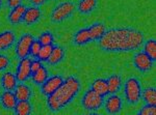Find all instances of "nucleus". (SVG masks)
<instances>
[{
  "mask_svg": "<svg viewBox=\"0 0 156 115\" xmlns=\"http://www.w3.org/2000/svg\"><path fill=\"white\" fill-rule=\"evenodd\" d=\"M22 1L23 0H6V4L9 8H12V7H16L22 4Z\"/></svg>",
  "mask_w": 156,
  "mask_h": 115,
  "instance_id": "473e14b6",
  "label": "nucleus"
},
{
  "mask_svg": "<svg viewBox=\"0 0 156 115\" xmlns=\"http://www.w3.org/2000/svg\"><path fill=\"white\" fill-rule=\"evenodd\" d=\"M143 52H145L153 61L156 60V41L154 39H149L143 44Z\"/></svg>",
  "mask_w": 156,
  "mask_h": 115,
  "instance_id": "a878e982",
  "label": "nucleus"
},
{
  "mask_svg": "<svg viewBox=\"0 0 156 115\" xmlns=\"http://www.w3.org/2000/svg\"><path fill=\"white\" fill-rule=\"evenodd\" d=\"M80 88V80L76 76H69L51 96H47L46 103L48 109L51 112H58L65 109L77 96Z\"/></svg>",
  "mask_w": 156,
  "mask_h": 115,
  "instance_id": "f03ea898",
  "label": "nucleus"
},
{
  "mask_svg": "<svg viewBox=\"0 0 156 115\" xmlns=\"http://www.w3.org/2000/svg\"><path fill=\"white\" fill-rule=\"evenodd\" d=\"M42 48V44L39 42V39H34V42L31 45V48H30V54L29 56H31L32 58H37V55H39L40 50Z\"/></svg>",
  "mask_w": 156,
  "mask_h": 115,
  "instance_id": "c756f323",
  "label": "nucleus"
},
{
  "mask_svg": "<svg viewBox=\"0 0 156 115\" xmlns=\"http://www.w3.org/2000/svg\"><path fill=\"white\" fill-rule=\"evenodd\" d=\"M34 36L29 32L23 33L19 37V39L16 42L15 47V53H16L18 58H25L28 57L30 54V48L34 41Z\"/></svg>",
  "mask_w": 156,
  "mask_h": 115,
  "instance_id": "423d86ee",
  "label": "nucleus"
},
{
  "mask_svg": "<svg viewBox=\"0 0 156 115\" xmlns=\"http://www.w3.org/2000/svg\"><path fill=\"white\" fill-rule=\"evenodd\" d=\"M138 115H155L156 114V107L155 105H148L146 104L140 108L137 112Z\"/></svg>",
  "mask_w": 156,
  "mask_h": 115,
  "instance_id": "c85d7f7f",
  "label": "nucleus"
},
{
  "mask_svg": "<svg viewBox=\"0 0 156 115\" xmlns=\"http://www.w3.org/2000/svg\"><path fill=\"white\" fill-rule=\"evenodd\" d=\"M124 96L129 105H136L142 100V85L135 77H130L125 81Z\"/></svg>",
  "mask_w": 156,
  "mask_h": 115,
  "instance_id": "7ed1b4c3",
  "label": "nucleus"
},
{
  "mask_svg": "<svg viewBox=\"0 0 156 115\" xmlns=\"http://www.w3.org/2000/svg\"><path fill=\"white\" fill-rule=\"evenodd\" d=\"M11 60H9V56H6L5 54H0V72L5 71L9 67Z\"/></svg>",
  "mask_w": 156,
  "mask_h": 115,
  "instance_id": "7c9ffc66",
  "label": "nucleus"
},
{
  "mask_svg": "<svg viewBox=\"0 0 156 115\" xmlns=\"http://www.w3.org/2000/svg\"><path fill=\"white\" fill-rule=\"evenodd\" d=\"M25 11H26V6L23 5V4L12 7L9 14V17H7L9 22L12 25H19L20 23H22Z\"/></svg>",
  "mask_w": 156,
  "mask_h": 115,
  "instance_id": "dca6fc26",
  "label": "nucleus"
},
{
  "mask_svg": "<svg viewBox=\"0 0 156 115\" xmlns=\"http://www.w3.org/2000/svg\"><path fill=\"white\" fill-rule=\"evenodd\" d=\"M87 28L90 30L92 42H98L104 36L105 31H106V26L104 25V23H101V22H96Z\"/></svg>",
  "mask_w": 156,
  "mask_h": 115,
  "instance_id": "aec40b11",
  "label": "nucleus"
},
{
  "mask_svg": "<svg viewBox=\"0 0 156 115\" xmlns=\"http://www.w3.org/2000/svg\"><path fill=\"white\" fill-rule=\"evenodd\" d=\"M48 0H29V3L34 6H41L43 4H45Z\"/></svg>",
  "mask_w": 156,
  "mask_h": 115,
  "instance_id": "72a5a7b5",
  "label": "nucleus"
},
{
  "mask_svg": "<svg viewBox=\"0 0 156 115\" xmlns=\"http://www.w3.org/2000/svg\"><path fill=\"white\" fill-rule=\"evenodd\" d=\"M37 39L42 44V46H45V45H53L54 36L51 31H44L40 34Z\"/></svg>",
  "mask_w": 156,
  "mask_h": 115,
  "instance_id": "cd10ccee",
  "label": "nucleus"
},
{
  "mask_svg": "<svg viewBox=\"0 0 156 115\" xmlns=\"http://www.w3.org/2000/svg\"><path fill=\"white\" fill-rule=\"evenodd\" d=\"M49 77V72L48 69H47L46 66H43L41 69H37L36 73H34L31 75V80L32 82H34L36 85H39V86H41V85L44 83L45 81H46L47 79H48Z\"/></svg>",
  "mask_w": 156,
  "mask_h": 115,
  "instance_id": "b1692460",
  "label": "nucleus"
},
{
  "mask_svg": "<svg viewBox=\"0 0 156 115\" xmlns=\"http://www.w3.org/2000/svg\"><path fill=\"white\" fill-rule=\"evenodd\" d=\"M2 5H3V0H0V9L2 8Z\"/></svg>",
  "mask_w": 156,
  "mask_h": 115,
  "instance_id": "f704fd0d",
  "label": "nucleus"
},
{
  "mask_svg": "<svg viewBox=\"0 0 156 115\" xmlns=\"http://www.w3.org/2000/svg\"><path fill=\"white\" fill-rule=\"evenodd\" d=\"M52 49H53V45H45V46H42V48L40 50L39 55H37V58L40 59L42 62L47 61L50 57Z\"/></svg>",
  "mask_w": 156,
  "mask_h": 115,
  "instance_id": "bb28decb",
  "label": "nucleus"
},
{
  "mask_svg": "<svg viewBox=\"0 0 156 115\" xmlns=\"http://www.w3.org/2000/svg\"><path fill=\"white\" fill-rule=\"evenodd\" d=\"M16 42V36L14 31L4 30L0 32V52L7 51Z\"/></svg>",
  "mask_w": 156,
  "mask_h": 115,
  "instance_id": "ddd939ff",
  "label": "nucleus"
},
{
  "mask_svg": "<svg viewBox=\"0 0 156 115\" xmlns=\"http://www.w3.org/2000/svg\"><path fill=\"white\" fill-rule=\"evenodd\" d=\"M76 11V5L72 1H65L57 4L52 9L50 15V20L52 23H60L65 20L69 19Z\"/></svg>",
  "mask_w": 156,
  "mask_h": 115,
  "instance_id": "20e7f679",
  "label": "nucleus"
},
{
  "mask_svg": "<svg viewBox=\"0 0 156 115\" xmlns=\"http://www.w3.org/2000/svg\"><path fill=\"white\" fill-rule=\"evenodd\" d=\"M43 66L42 64V61L40 60V59L37 58H34L31 60V66H30V67H31V73H36V72L37 71V69H40L41 67Z\"/></svg>",
  "mask_w": 156,
  "mask_h": 115,
  "instance_id": "2f4dec72",
  "label": "nucleus"
},
{
  "mask_svg": "<svg viewBox=\"0 0 156 115\" xmlns=\"http://www.w3.org/2000/svg\"><path fill=\"white\" fill-rule=\"evenodd\" d=\"M34 111V106L29 101H18L14 108L16 115H30Z\"/></svg>",
  "mask_w": 156,
  "mask_h": 115,
  "instance_id": "5701e85b",
  "label": "nucleus"
},
{
  "mask_svg": "<svg viewBox=\"0 0 156 115\" xmlns=\"http://www.w3.org/2000/svg\"><path fill=\"white\" fill-rule=\"evenodd\" d=\"M106 83L108 87V92L110 94H114V93H118L120 91V89L122 88L123 80L121 78L120 75L114 74L106 79Z\"/></svg>",
  "mask_w": 156,
  "mask_h": 115,
  "instance_id": "6ab92c4d",
  "label": "nucleus"
},
{
  "mask_svg": "<svg viewBox=\"0 0 156 115\" xmlns=\"http://www.w3.org/2000/svg\"><path fill=\"white\" fill-rule=\"evenodd\" d=\"M142 100L145 104L156 105V89L155 87H146L142 89Z\"/></svg>",
  "mask_w": 156,
  "mask_h": 115,
  "instance_id": "393cba45",
  "label": "nucleus"
},
{
  "mask_svg": "<svg viewBox=\"0 0 156 115\" xmlns=\"http://www.w3.org/2000/svg\"><path fill=\"white\" fill-rule=\"evenodd\" d=\"M145 36L132 27H115L106 29L98 41L100 49L105 52H130L142 48Z\"/></svg>",
  "mask_w": 156,
  "mask_h": 115,
  "instance_id": "f257e3e1",
  "label": "nucleus"
},
{
  "mask_svg": "<svg viewBox=\"0 0 156 115\" xmlns=\"http://www.w3.org/2000/svg\"><path fill=\"white\" fill-rule=\"evenodd\" d=\"M18 83L19 82L17 80L16 74H14L12 72H4L0 78V84L3 90L14 91Z\"/></svg>",
  "mask_w": 156,
  "mask_h": 115,
  "instance_id": "f8f14e48",
  "label": "nucleus"
},
{
  "mask_svg": "<svg viewBox=\"0 0 156 115\" xmlns=\"http://www.w3.org/2000/svg\"><path fill=\"white\" fill-rule=\"evenodd\" d=\"M104 103V97L94 91L92 88L87 89L81 97L82 107L90 112H96L102 108Z\"/></svg>",
  "mask_w": 156,
  "mask_h": 115,
  "instance_id": "39448f33",
  "label": "nucleus"
},
{
  "mask_svg": "<svg viewBox=\"0 0 156 115\" xmlns=\"http://www.w3.org/2000/svg\"><path fill=\"white\" fill-rule=\"evenodd\" d=\"M17 102H18V100H17L16 96H15L14 91L4 90L0 94V104H1L3 109L14 110Z\"/></svg>",
  "mask_w": 156,
  "mask_h": 115,
  "instance_id": "4468645a",
  "label": "nucleus"
},
{
  "mask_svg": "<svg viewBox=\"0 0 156 115\" xmlns=\"http://www.w3.org/2000/svg\"><path fill=\"white\" fill-rule=\"evenodd\" d=\"M65 55H66V51H65L64 47L59 46V45L53 46V49H52V52L50 54V57L48 60H47V62H48V64H50V66H56V64L60 63V62L64 60Z\"/></svg>",
  "mask_w": 156,
  "mask_h": 115,
  "instance_id": "a211bd4d",
  "label": "nucleus"
},
{
  "mask_svg": "<svg viewBox=\"0 0 156 115\" xmlns=\"http://www.w3.org/2000/svg\"><path fill=\"white\" fill-rule=\"evenodd\" d=\"M14 93L18 101H29L32 96L31 88L27 84H25L24 82H19L17 84Z\"/></svg>",
  "mask_w": 156,
  "mask_h": 115,
  "instance_id": "2eb2a0df",
  "label": "nucleus"
},
{
  "mask_svg": "<svg viewBox=\"0 0 156 115\" xmlns=\"http://www.w3.org/2000/svg\"><path fill=\"white\" fill-rule=\"evenodd\" d=\"M90 88L94 91H96L97 93H99L100 96H102L103 97H105L109 94L106 80L105 79H102V78L95 79L94 81H93V83L90 84Z\"/></svg>",
  "mask_w": 156,
  "mask_h": 115,
  "instance_id": "4be33fe9",
  "label": "nucleus"
},
{
  "mask_svg": "<svg viewBox=\"0 0 156 115\" xmlns=\"http://www.w3.org/2000/svg\"><path fill=\"white\" fill-rule=\"evenodd\" d=\"M103 106L105 108V111L110 115L119 114L123 107V100L117 93L110 94L106 100H104Z\"/></svg>",
  "mask_w": 156,
  "mask_h": 115,
  "instance_id": "9d476101",
  "label": "nucleus"
},
{
  "mask_svg": "<svg viewBox=\"0 0 156 115\" xmlns=\"http://www.w3.org/2000/svg\"><path fill=\"white\" fill-rule=\"evenodd\" d=\"M92 42L89 28H81L74 33L73 36V42L76 46H85Z\"/></svg>",
  "mask_w": 156,
  "mask_h": 115,
  "instance_id": "f3484780",
  "label": "nucleus"
},
{
  "mask_svg": "<svg viewBox=\"0 0 156 115\" xmlns=\"http://www.w3.org/2000/svg\"><path fill=\"white\" fill-rule=\"evenodd\" d=\"M98 0H79L76 5V9L80 14L87 15L90 14L97 7Z\"/></svg>",
  "mask_w": 156,
  "mask_h": 115,
  "instance_id": "412c9836",
  "label": "nucleus"
},
{
  "mask_svg": "<svg viewBox=\"0 0 156 115\" xmlns=\"http://www.w3.org/2000/svg\"><path fill=\"white\" fill-rule=\"evenodd\" d=\"M65 78L62 75H53L51 77H48V79L44 82L41 87H40V90L45 96H51L53 92L56 90L57 88L62 84Z\"/></svg>",
  "mask_w": 156,
  "mask_h": 115,
  "instance_id": "6e6552de",
  "label": "nucleus"
},
{
  "mask_svg": "<svg viewBox=\"0 0 156 115\" xmlns=\"http://www.w3.org/2000/svg\"><path fill=\"white\" fill-rule=\"evenodd\" d=\"M31 60L32 59L28 57L20 58L16 69V77L18 82H25L31 77Z\"/></svg>",
  "mask_w": 156,
  "mask_h": 115,
  "instance_id": "1a4fd4ad",
  "label": "nucleus"
},
{
  "mask_svg": "<svg viewBox=\"0 0 156 115\" xmlns=\"http://www.w3.org/2000/svg\"><path fill=\"white\" fill-rule=\"evenodd\" d=\"M43 12L39 6H28L26 7V11L24 12L22 23H24L26 26H32V25L37 24L41 20Z\"/></svg>",
  "mask_w": 156,
  "mask_h": 115,
  "instance_id": "9b49d317",
  "label": "nucleus"
},
{
  "mask_svg": "<svg viewBox=\"0 0 156 115\" xmlns=\"http://www.w3.org/2000/svg\"><path fill=\"white\" fill-rule=\"evenodd\" d=\"M132 62L135 69L140 73H148L154 66V61L143 51L135 53V55L133 56Z\"/></svg>",
  "mask_w": 156,
  "mask_h": 115,
  "instance_id": "0eeeda50",
  "label": "nucleus"
}]
</instances>
